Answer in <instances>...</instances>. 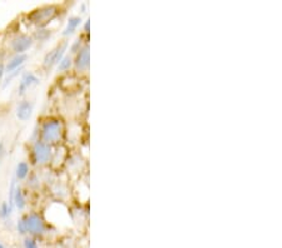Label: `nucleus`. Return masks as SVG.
Returning a JSON list of instances; mask_svg holds the SVG:
<instances>
[{
    "label": "nucleus",
    "mask_w": 282,
    "mask_h": 248,
    "mask_svg": "<svg viewBox=\"0 0 282 248\" xmlns=\"http://www.w3.org/2000/svg\"><path fill=\"white\" fill-rule=\"evenodd\" d=\"M39 133V140L45 144L51 145V147L60 144L64 139L65 134L64 123L58 118H48L41 123Z\"/></svg>",
    "instance_id": "f257e3e1"
},
{
    "label": "nucleus",
    "mask_w": 282,
    "mask_h": 248,
    "mask_svg": "<svg viewBox=\"0 0 282 248\" xmlns=\"http://www.w3.org/2000/svg\"><path fill=\"white\" fill-rule=\"evenodd\" d=\"M18 231L21 234H30L33 237L43 236L46 231L45 220L38 213L26 214L18 222Z\"/></svg>",
    "instance_id": "f03ea898"
},
{
    "label": "nucleus",
    "mask_w": 282,
    "mask_h": 248,
    "mask_svg": "<svg viewBox=\"0 0 282 248\" xmlns=\"http://www.w3.org/2000/svg\"><path fill=\"white\" fill-rule=\"evenodd\" d=\"M59 13V8L55 4L41 5L33 10L32 13L28 14V20L38 28H44L48 26L52 20H54Z\"/></svg>",
    "instance_id": "7ed1b4c3"
},
{
    "label": "nucleus",
    "mask_w": 282,
    "mask_h": 248,
    "mask_svg": "<svg viewBox=\"0 0 282 248\" xmlns=\"http://www.w3.org/2000/svg\"><path fill=\"white\" fill-rule=\"evenodd\" d=\"M52 157H53V147L45 144L41 140H35L32 147V161L34 164L43 167L52 163Z\"/></svg>",
    "instance_id": "20e7f679"
},
{
    "label": "nucleus",
    "mask_w": 282,
    "mask_h": 248,
    "mask_svg": "<svg viewBox=\"0 0 282 248\" xmlns=\"http://www.w3.org/2000/svg\"><path fill=\"white\" fill-rule=\"evenodd\" d=\"M68 48V41H62V43L57 44L54 48H52L48 53L45 54L43 60V67L45 69H52L55 65H58V63L62 60V58L65 55Z\"/></svg>",
    "instance_id": "39448f33"
},
{
    "label": "nucleus",
    "mask_w": 282,
    "mask_h": 248,
    "mask_svg": "<svg viewBox=\"0 0 282 248\" xmlns=\"http://www.w3.org/2000/svg\"><path fill=\"white\" fill-rule=\"evenodd\" d=\"M34 44V38L29 34H18L10 41V49L14 54H27Z\"/></svg>",
    "instance_id": "423d86ee"
},
{
    "label": "nucleus",
    "mask_w": 282,
    "mask_h": 248,
    "mask_svg": "<svg viewBox=\"0 0 282 248\" xmlns=\"http://www.w3.org/2000/svg\"><path fill=\"white\" fill-rule=\"evenodd\" d=\"M90 64V49L89 45H83L81 49H79L78 53L76 54L73 59V65L76 68L77 71H85L88 68H89Z\"/></svg>",
    "instance_id": "0eeeda50"
},
{
    "label": "nucleus",
    "mask_w": 282,
    "mask_h": 248,
    "mask_svg": "<svg viewBox=\"0 0 282 248\" xmlns=\"http://www.w3.org/2000/svg\"><path fill=\"white\" fill-rule=\"evenodd\" d=\"M33 110H34V103L29 99H23L18 103L16 106V118H18L20 122H27L33 114Z\"/></svg>",
    "instance_id": "6e6552de"
},
{
    "label": "nucleus",
    "mask_w": 282,
    "mask_h": 248,
    "mask_svg": "<svg viewBox=\"0 0 282 248\" xmlns=\"http://www.w3.org/2000/svg\"><path fill=\"white\" fill-rule=\"evenodd\" d=\"M37 84H39V78L37 77V74L32 73V71H28V73H26L23 77H21L20 82H19V88H18L19 94L20 95L26 94L30 88L34 87V85Z\"/></svg>",
    "instance_id": "1a4fd4ad"
},
{
    "label": "nucleus",
    "mask_w": 282,
    "mask_h": 248,
    "mask_svg": "<svg viewBox=\"0 0 282 248\" xmlns=\"http://www.w3.org/2000/svg\"><path fill=\"white\" fill-rule=\"evenodd\" d=\"M28 60L27 54H15L13 58H10L8 60V63L5 64V74L14 73V71L19 70V69L23 68V65L26 64Z\"/></svg>",
    "instance_id": "9d476101"
},
{
    "label": "nucleus",
    "mask_w": 282,
    "mask_h": 248,
    "mask_svg": "<svg viewBox=\"0 0 282 248\" xmlns=\"http://www.w3.org/2000/svg\"><path fill=\"white\" fill-rule=\"evenodd\" d=\"M82 24V18L81 16H70L68 19L67 27L63 30V37H68V35H72L77 30V28Z\"/></svg>",
    "instance_id": "9b49d317"
},
{
    "label": "nucleus",
    "mask_w": 282,
    "mask_h": 248,
    "mask_svg": "<svg viewBox=\"0 0 282 248\" xmlns=\"http://www.w3.org/2000/svg\"><path fill=\"white\" fill-rule=\"evenodd\" d=\"M13 205L16 206L18 209H24L27 206V201L26 197H24L23 189H21L20 186H16L15 192H14V197H13Z\"/></svg>",
    "instance_id": "f8f14e48"
},
{
    "label": "nucleus",
    "mask_w": 282,
    "mask_h": 248,
    "mask_svg": "<svg viewBox=\"0 0 282 248\" xmlns=\"http://www.w3.org/2000/svg\"><path fill=\"white\" fill-rule=\"evenodd\" d=\"M29 176V164L27 162H20L16 165L15 169V179L21 181V179H26Z\"/></svg>",
    "instance_id": "ddd939ff"
},
{
    "label": "nucleus",
    "mask_w": 282,
    "mask_h": 248,
    "mask_svg": "<svg viewBox=\"0 0 282 248\" xmlns=\"http://www.w3.org/2000/svg\"><path fill=\"white\" fill-rule=\"evenodd\" d=\"M73 65V57L70 54L64 55L59 63H58V71H68Z\"/></svg>",
    "instance_id": "4468645a"
},
{
    "label": "nucleus",
    "mask_w": 282,
    "mask_h": 248,
    "mask_svg": "<svg viewBox=\"0 0 282 248\" xmlns=\"http://www.w3.org/2000/svg\"><path fill=\"white\" fill-rule=\"evenodd\" d=\"M12 213V207L8 202H3L2 206H0V218L7 219L8 217Z\"/></svg>",
    "instance_id": "2eb2a0df"
},
{
    "label": "nucleus",
    "mask_w": 282,
    "mask_h": 248,
    "mask_svg": "<svg viewBox=\"0 0 282 248\" xmlns=\"http://www.w3.org/2000/svg\"><path fill=\"white\" fill-rule=\"evenodd\" d=\"M24 248H39V246L33 237H27L24 239Z\"/></svg>",
    "instance_id": "dca6fc26"
},
{
    "label": "nucleus",
    "mask_w": 282,
    "mask_h": 248,
    "mask_svg": "<svg viewBox=\"0 0 282 248\" xmlns=\"http://www.w3.org/2000/svg\"><path fill=\"white\" fill-rule=\"evenodd\" d=\"M82 39H77V40H74V43L72 44V46H70V52H72V54H77L79 52V49L82 48Z\"/></svg>",
    "instance_id": "f3484780"
},
{
    "label": "nucleus",
    "mask_w": 282,
    "mask_h": 248,
    "mask_svg": "<svg viewBox=\"0 0 282 248\" xmlns=\"http://www.w3.org/2000/svg\"><path fill=\"white\" fill-rule=\"evenodd\" d=\"M5 154H7V150H5V143L2 140V142H0V164H2V162L4 161Z\"/></svg>",
    "instance_id": "a211bd4d"
},
{
    "label": "nucleus",
    "mask_w": 282,
    "mask_h": 248,
    "mask_svg": "<svg viewBox=\"0 0 282 248\" xmlns=\"http://www.w3.org/2000/svg\"><path fill=\"white\" fill-rule=\"evenodd\" d=\"M5 74V64L0 60V79L3 78V76Z\"/></svg>",
    "instance_id": "6ab92c4d"
},
{
    "label": "nucleus",
    "mask_w": 282,
    "mask_h": 248,
    "mask_svg": "<svg viewBox=\"0 0 282 248\" xmlns=\"http://www.w3.org/2000/svg\"><path fill=\"white\" fill-rule=\"evenodd\" d=\"M89 28H90V20H89V19H88V20L85 21V26H84V30H85V33L89 32Z\"/></svg>",
    "instance_id": "aec40b11"
},
{
    "label": "nucleus",
    "mask_w": 282,
    "mask_h": 248,
    "mask_svg": "<svg viewBox=\"0 0 282 248\" xmlns=\"http://www.w3.org/2000/svg\"><path fill=\"white\" fill-rule=\"evenodd\" d=\"M0 126H2V114H0Z\"/></svg>",
    "instance_id": "412c9836"
},
{
    "label": "nucleus",
    "mask_w": 282,
    "mask_h": 248,
    "mask_svg": "<svg viewBox=\"0 0 282 248\" xmlns=\"http://www.w3.org/2000/svg\"><path fill=\"white\" fill-rule=\"evenodd\" d=\"M0 248H4V246H3V244H2V243H0Z\"/></svg>",
    "instance_id": "4be33fe9"
}]
</instances>
